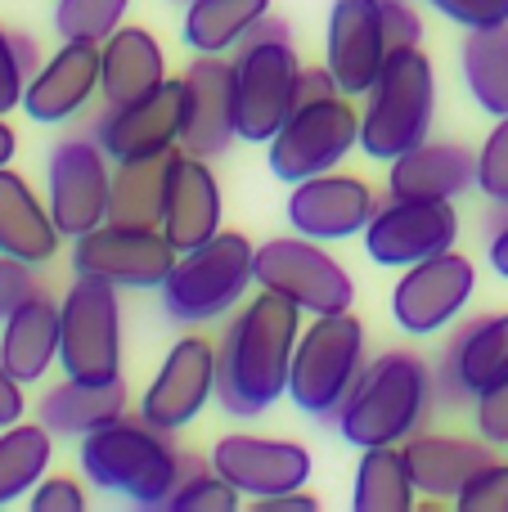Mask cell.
<instances>
[{
  "instance_id": "6da1fadb",
  "label": "cell",
  "mask_w": 508,
  "mask_h": 512,
  "mask_svg": "<svg viewBox=\"0 0 508 512\" xmlns=\"http://www.w3.org/2000/svg\"><path fill=\"white\" fill-rule=\"evenodd\" d=\"M302 315V306L261 288L230 319L221 337V360H216V405L230 418H261L279 396H288Z\"/></svg>"
},
{
  "instance_id": "7a4b0ae2",
  "label": "cell",
  "mask_w": 508,
  "mask_h": 512,
  "mask_svg": "<svg viewBox=\"0 0 508 512\" xmlns=\"http://www.w3.org/2000/svg\"><path fill=\"white\" fill-rule=\"evenodd\" d=\"M81 472L95 490L122 495L135 508H167L176 486L189 472L207 468L203 459L176 450L171 432L144 418H117L99 432L81 436Z\"/></svg>"
},
{
  "instance_id": "3957f363",
  "label": "cell",
  "mask_w": 508,
  "mask_h": 512,
  "mask_svg": "<svg viewBox=\"0 0 508 512\" xmlns=\"http://www.w3.org/2000/svg\"><path fill=\"white\" fill-rule=\"evenodd\" d=\"M432 400V369L410 351H387L365 364L356 387L347 391L333 427L356 450L405 445L419 432Z\"/></svg>"
},
{
  "instance_id": "277c9868",
  "label": "cell",
  "mask_w": 508,
  "mask_h": 512,
  "mask_svg": "<svg viewBox=\"0 0 508 512\" xmlns=\"http://www.w3.org/2000/svg\"><path fill=\"white\" fill-rule=\"evenodd\" d=\"M432 117H437V72L432 59L414 45V50H392L378 72V81L365 95V113H360V149L374 162H392L410 153L432 135Z\"/></svg>"
},
{
  "instance_id": "5b68a950",
  "label": "cell",
  "mask_w": 508,
  "mask_h": 512,
  "mask_svg": "<svg viewBox=\"0 0 508 512\" xmlns=\"http://www.w3.org/2000/svg\"><path fill=\"white\" fill-rule=\"evenodd\" d=\"M365 364V324L351 310L315 315V324L297 337L293 369H288V400L315 423H333Z\"/></svg>"
},
{
  "instance_id": "8992f818",
  "label": "cell",
  "mask_w": 508,
  "mask_h": 512,
  "mask_svg": "<svg viewBox=\"0 0 508 512\" xmlns=\"http://www.w3.org/2000/svg\"><path fill=\"white\" fill-rule=\"evenodd\" d=\"M252 261H257V248L239 230H221L203 248L180 252L176 270L158 288L167 319H176V324H212V319L230 315L257 283L252 279Z\"/></svg>"
},
{
  "instance_id": "52a82bcc",
  "label": "cell",
  "mask_w": 508,
  "mask_h": 512,
  "mask_svg": "<svg viewBox=\"0 0 508 512\" xmlns=\"http://www.w3.org/2000/svg\"><path fill=\"white\" fill-rule=\"evenodd\" d=\"M113 283L77 274L59 301V364L63 378L113 382L122 378V301Z\"/></svg>"
},
{
  "instance_id": "ba28073f",
  "label": "cell",
  "mask_w": 508,
  "mask_h": 512,
  "mask_svg": "<svg viewBox=\"0 0 508 512\" xmlns=\"http://www.w3.org/2000/svg\"><path fill=\"white\" fill-rule=\"evenodd\" d=\"M252 279L257 288H270L302 306L306 315H342L356 301V283H351L347 265L338 256L324 252L320 239H266L252 261Z\"/></svg>"
},
{
  "instance_id": "9c48e42d",
  "label": "cell",
  "mask_w": 508,
  "mask_h": 512,
  "mask_svg": "<svg viewBox=\"0 0 508 512\" xmlns=\"http://www.w3.org/2000/svg\"><path fill=\"white\" fill-rule=\"evenodd\" d=\"M356 144H360L356 104H351V95H333L320 99V104H297L288 113V122L275 131V140L266 144V158L275 180L297 185V180H311L320 171H333Z\"/></svg>"
},
{
  "instance_id": "30bf717a",
  "label": "cell",
  "mask_w": 508,
  "mask_h": 512,
  "mask_svg": "<svg viewBox=\"0 0 508 512\" xmlns=\"http://www.w3.org/2000/svg\"><path fill=\"white\" fill-rule=\"evenodd\" d=\"M234 99H239V140L270 144L297 108V63L293 41H243L234 50Z\"/></svg>"
},
{
  "instance_id": "8fae6325",
  "label": "cell",
  "mask_w": 508,
  "mask_h": 512,
  "mask_svg": "<svg viewBox=\"0 0 508 512\" xmlns=\"http://www.w3.org/2000/svg\"><path fill=\"white\" fill-rule=\"evenodd\" d=\"M95 135H63L45 162V203L63 239H81L108 221L113 167Z\"/></svg>"
},
{
  "instance_id": "7c38bea8",
  "label": "cell",
  "mask_w": 508,
  "mask_h": 512,
  "mask_svg": "<svg viewBox=\"0 0 508 512\" xmlns=\"http://www.w3.org/2000/svg\"><path fill=\"white\" fill-rule=\"evenodd\" d=\"M185 122H189V86L185 77H167L158 90L131 99V104H104L90 135L113 162H135L180 149Z\"/></svg>"
},
{
  "instance_id": "4fadbf2b",
  "label": "cell",
  "mask_w": 508,
  "mask_h": 512,
  "mask_svg": "<svg viewBox=\"0 0 508 512\" xmlns=\"http://www.w3.org/2000/svg\"><path fill=\"white\" fill-rule=\"evenodd\" d=\"M180 252L162 230L144 225H95L90 234L72 239V274L104 279L113 288H162L176 270Z\"/></svg>"
},
{
  "instance_id": "5bb4252c",
  "label": "cell",
  "mask_w": 508,
  "mask_h": 512,
  "mask_svg": "<svg viewBox=\"0 0 508 512\" xmlns=\"http://www.w3.org/2000/svg\"><path fill=\"white\" fill-rule=\"evenodd\" d=\"M477 292V265L455 248L428 256V261L405 265V274L392 288V319L414 337L441 333L468 310Z\"/></svg>"
},
{
  "instance_id": "9a60e30c",
  "label": "cell",
  "mask_w": 508,
  "mask_h": 512,
  "mask_svg": "<svg viewBox=\"0 0 508 512\" xmlns=\"http://www.w3.org/2000/svg\"><path fill=\"white\" fill-rule=\"evenodd\" d=\"M455 239L459 212L450 198H387L365 225V252L392 270L455 248Z\"/></svg>"
},
{
  "instance_id": "2e32d148",
  "label": "cell",
  "mask_w": 508,
  "mask_h": 512,
  "mask_svg": "<svg viewBox=\"0 0 508 512\" xmlns=\"http://www.w3.org/2000/svg\"><path fill=\"white\" fill-rule=\"evenodd\" d=\"M216 360L221 346L207 337H180L167 351V360L158 364L153 382L144 387L140 418L162 432L176 436L180 427H189L207 409V400L216 396Z\"/></svg>"
},
{
  "instance_id": "e0dca14e",
  "label": "cell",
  "mask_w": 508,
  "mask_h": 512,
  "mask_svg": "<svg viewBox=\"0 0 508 512\" xmlns=\"http://www.w3.org/2000/svg\"><path fill=\"white\" fill-rule=\"evenodd\" d=\"M508 378V310L504 315H473L455 328L437 373H432V400L446 409L468 405L495 382Z\"/></svg>"
},
{
  "instance_id": "ac0fdd59",
  "label": "cell",
  "mask_w": 508,
  "mask_h": 512,
  "mask_svg": "<svg viewBox=\"0 0 508 512\" xmlns=\"http://www.w3.org/2000/svg\"><path fill=\"white\" fill-rule=\"evenodd\" d=\"M207 463L248 499L302 490L311 481V450L302 441H275V436H252V432L221 436L212 445V454H207Z\"/></svg>"
},
{
  "instance_id": "d6986e66",
  "label": "cell",
  "mask_w": 508,
  "mask_h": 512,
  "mask_svg": "<svg viewBox=\"0 0 508 512\" xmlns=\"http://www.w3.org/2000/svg\"><path fill=\"white\" fill-rule=\"evenodd\" d=\"M374 212V185L360 176H342V171H320L311 180H297L293 194H288V225L320 243L365 234Z\"/></svg>"
},
{
  "instance_id": "ffe728a7",
  "label": "cell",
  "mask_w": 508,
  "mask_h": 512,
  "mask_svg": "<svg viewBox=\"0 0 508 512\" xmlns=\"http://www.w3.org/2000/svg\"><path fill=\"white\" fill-rule=\"evenodd\" d=\"M189 122L180 149L194 158H221L239 140V99H234V63L225 54H198L185 68Z\"/></svg>"
},
{
  "instance_id": "44dd1931",
  "label": "cell",
  "mask_w": 508,
  "mask_h": 512,
  "mask_svg": "<svg viewBox=\"0 0 508 512\" xmlns=\"http://www.w3.org/2000/svg\"><path fill=\"white\" fill-rule=\"evenodd\" d=\"M99 72H104V50L95 41H63L27 81L23 113L41 126L72 122L90 104V95H99Z\"/></svg>"
},
{
  "instance_id": "7402d4cb",
  "label": "cell",
  "mask_w": 508,
  "mask_h": 512,
  "mask_svg": "<svg viewBox=\"0 0 508 512\" xmlns=\"http://www.w3.org/2000/svg\"><path fill=\"white\" fill-rule=\"evenodd\" d=\"M387 32L378 0H333L329 9V72L342 95H369L387 63Z\"/></svg>"
},
{
  "instance_id": "603a6c76",
  "label": "cell",
  "mask_w": 508,
  "mask_h": 512,
  "mask_svg": "<svg viewBox=\"0 0 508 512\" xmlns=\"http://www.w3.org/2000/svg\"><path fill=\"white\" fill-rule=\"evenodd\" d=\"M221 185L207 158L176 149L171 153V185H167V216H162V234L176 243V252L203 248L207 239L221 234Z\"/></svg>"
},
{
  "instance_id": "cb8c5ba5",
  "label": "cell",
  "mask_w": 508,
  "mask_h": 512,
  "mask_svg": "<svg viewBox=\"0 0 508 512\" xmlns=\"http://www.w3.org/2000/svg\"><path fill=\"white\" fill-rule=\"evenodd\" d=\"M477 189V153L455 140H423L410 153L392 158L387 194L392 198H464Z\"/></svg>"
},
{
  "instance_id": "d4e9b609",
  "label": "cell",
  "mask_w": 508,
  "mask_h": 512,
  "mask_svg": "<svg viewBox=\"0 0 508 512\" xmlns=\"http://www.w3.org/2000/svg\"><path fill=\"white\" fill-rule=\"evenodd\" d=\"M401 450H405V459H410L419 495H428L432 504H437V499H450V504H455L464 481L473 477L477 468H486L491 459H500L495 445L482 441V436L468 441V436H446V432H414Z\"/></svg>"
},
{
  "instance_id": "484cf974",
  "label": "cell",
  "mask_w": 508,
  "mask_h": 512,
  "mask_svg": "<svg viewBox=\"0 0 508 512\" xmlns=\"http://www.w3.org/2000/svg\"><path fill=\"white\" fill-rule=\"evenodd\" d=\"M126 391L122 378L113 382H54L41 400H36V423H45L54 436H68V441H81V436L99 432V427L126 418Z\"/></svg>"
},
{
  "instance_id": "4316f807",
  "label": "cell",
  "mask_w": 508,
  "mask_h": 512,
  "mask_svg": "<svg viewBox=\"0 0 508 512\" xmlns=\"http://www.w3.org/2000/svg\"><path fill=\"white\" fill-rule=\"evenodd\" d=\"M63 234L50 216V203L14 167H0V252L23 256L32 265L54 261Z\"/></svg>"
},
{
  "instance_id": "83f0119b",
  "label": "cell",
  "mask_w": 508,
  "mask_h": 512,
  "mask_svg": "<svg viewBox=\"0 0 508 512\" xmlns=\"http://www.w3.org/2000/svg\"><path fill=\"white\" fill-rule=\"evenodd\" d=\"M104 72H99V95L104 104H131L167 81V54L158 36L135 23H122L104 45Z\"/></svg>"
},
{
  "instance_id": "f1b7e54d",
  "label": "cell",
  "mask_w": 508,
  "mask_h": 512,
  "mask_svg": "<svg viewBox=\"0 0 508 512\" xmlns=\"http://www.w3.org/2000/svg\"><path fill=\"white\" fill-rule=\"evenodd\" d=\"M0 360L18 382H41L59 360V306L45 292L27 297L14 315L0 324Z\"/></svg>"
},
{
  "instance_id": "f546056e",
  "label": "cell",
  "mask_w": 508,
  "mask_h": 512,
  "mask_svg": "<svg viewBox=\"0 0 508 512\" xmlns=\"http://www.w3.org/2000/svg\"><path fill=\"white\" fill-rule=\"evenodd\" d=\"M171 153H176V149H171ZM171 153H162V158L113 162L108 221H113V225H144V230H162V216H167V185H171Z\"/></svg>"
},
{
  "instance_id": "4dcf8cb0",
  "label": "cell",
  "mask_w": 508,
  "mask_h": 512,
  "mask_svg": "<svg viewBox=\"0 0 508 512\" xmlns=\"http://www.w3.org/2000/svg\"><path fill=\"white\" fill-rule=\"evenodd\" d=\"M270 14V0H189L180 36L194 54H234Z\"/></svg>"
},
{
  "instance_id": "1f68e13d",
  "label": "cell",
  "mask_w": 508,
  "mask_h": 512,
  "mask_svg": "<svg viewBox=\"0 0 508 512\" xmlns=\"http://www.w3.org/2000/svg\"><path fill=\"white\" fill-rule=\"evenodd\" d=\"M419 499L410 459L401 445H374L360 454L356 490H351V508L356 512H410Z\"/></svg>"
},
{
  "instance_id": "d6a6232c",
  "label": "cell",
  "mask_w": 508,
  "mask_h": 512,
  "mask_svg": "<svg viewBox=\"0 0 508 512\" xmlns=\"http://www.w3.org/2000/svg\"><path fill=\"white\" fill-rule=\"evenodd\" d=\"M459 63H464L468 95L477 99V108H486L491 117H508V23L464 32Z\"/></svg>"
},
{
  "instance_id": "836d02e7",
  "label": "cell",
  "mask_w": 508,
  "mask_h": 512,
  "mask_svg": "<svg viewBox=\"0 0 508 512\" xmlns=\"http://www.w3.org/2000/svg\"><path fill=\"white\" fill-rule=\"evenodd\" d=\"M54 459V432L45 423L0 427V508L41 486Z\"/></svg>"
},
{
  "instance_id": "e575fe53",
  "label": "cell",
  "mask_w": 508,
  "mask_h": 512,
  "mask_svg": "<svg viewBox=\"0 0 508 512\" xmlns=\"http://www.w3.org/2000/svg\"><path fill=\"white\" fill-rule=\"evenodd\" d=\"M131 0H54V32L59 41H95L104 45L122 27Z\"/></svg>"
},
{
  "instance_id": "d590c367",
  "label": "cell",
  "mask_w": 508,
  "mask_h": 512,
  "mask_svg": "<svg viewBox=\"0 0 508 512\" xmlns=\"http://www.w3.org/2000/svg\"><path fill=\"white\" fill-rule=\"evenodd\" d=\"M239 504H243V495L212 468V463L189 472V477L176 486V495L167 499L171 512H234Z\"/></svg>"
},
{
  "instance_id": "8d00e7d4",
  "label": "cell",
  "mask_w": 508,
  "mask_h": 512,
  "mask_svg": "<svg viewBox=\"0 0 508 512\" xmlns=\"http://www.w3.org/2000/svg\"><path fill=\"white\" fill-rule=\"evenodd\" d=\"M477 189L486 203H508V117H495L477 149Z\"/></svg>"
},
{
  "instance_id": "74e56055",
  "label": "cell",
  "mask_w": 508,
  "mask_h": 512,
  "mask_svg": "<svg viewBox=\"0 0 508 512\" xmlns=\"http://www.w3.org/2000/svg\"><path fill=\"white\" fill-rule=\"evenodd\" d=\"M459 512H508V459H491L455 495Z\"/></svg>"
},
{
  "instance_id": "f35d334b",
  "label": "cell",
  "mask_w": 508,
  "mask_h": 512,
  "mask_svg": "<svg viewBox=\"0 0 508 512\" xmlns=\"http://www.w3.org/2000/svg\"><path fill=\"white\" fill-rule=\"evenodd\" d=\"M36 292H41L36 265L23 261V256L0 252V324H5V319L14 315V310L23 306L27 297H36Z\"/></svg>"
},
{
  "instance_id": "ab89813d",
  "label": "cell",
  "mask_w": 508,
  "mask_h": 512,
  "mask_svg": "<svg viewBox=\"0 0 508 512\" xmlns=\"http://www.w3.org/2000/svg\"><path fill=\"white\" fill-rule=\"evenodd\" d=\"M473 423H477V436L491 441L495 450L508 445V378L495 382L491 391H482V396L473 400Z\"/></svg>"
},
{
  "instance_id": "60d3db41",
  "label": "cell",
  "mask_w": 508,
  "mask_h": 512,
  "mask_svg": "<svg viewBox=\"0 0 508 512\" xmlns=\"http://www.w3.org/2000/svg\"><path fill=\"white\" fill-rule=\"evenodd\" d=\"M428 5L437 9V14H446L450 23H459L464 32L508 23V0H428Z\"/></svg>"
},
{
  "instance_id": "b9f144b4",
  "label": "cell",
  "mask_w": 508,
  "mask_h": 512,
  "mask_svg": "<svg viewBox=\"0 0 508 512\" xmlns=\"http://www.w3.org/2000/svg\"><path fill=\"white\" fill-rule=\"evenodd\" d=\"M86 508V490L72 477H41L32 490V512H81Z\"/></svg>"
},
{
  "instance_id": "7bdbcfd3",
  "label": "cell",
  "mask_w": 508,
  "mask_h": 512,
  "mask_svg": "<svg viewBox=\"0 0 508 512\" xmlns=\"http://www.w3.org/2000/svg\"><path fill=\"white\" fill-rule=\"evenodd\" d=\"M383 32L387 50H414L423 41V18L410 9V0H392V5H383Z\"/></svg>"
},
{
  "instance_id": "ee69618b",
  "label": "cell",
  "mask_w": 508,
  "mask_h": 512,
  "mask_svg": "<svg viewBox=\"0 0 508 512\" xmlns=\"http://www.w3.org/2000/svg\"><path fill=\"white\" fill-rule=\"evenodd\" d=\"M23 90H27V77L14 59V45H9V32L0 27V117L23 108Z\"/></svg>"
},
{
  "instance_id": "f6af8a7d",
  "label": "cell",
  "mask_w": 508,
  "mask_h": 512,
  "mask_svg": "<svg viewBox=\"0 0 508 512\" xmlns=\"http://www.w3.org/2000/svg\"><path fill=\"white\" fill-rule=\"evenodd\" d=\"M486 261L491 270L508 279V203H491V221H486Z\"/></svg>"
},
{
  "instance_id": "bcb514c9",
  "label": "cell",
  "mask_w": 508,
  "mask_h": 512,
  "mask_svg": "<svg viewBox=\"0 0 508 512\" xmlns=\"http://www.w3.org/2000/svg\"><path fill=\"white\" fill-rule=\"evenodd\" d=\"M333 95H342V86L329 72V63L302 68V77H297V104H320V99H333Z\"/></svg>"
},
{
  "instance_id": "7dc6e473",
  "label": "cell",
  "mask_w": 508,
  "mask_h": 512,
  "mask_svg": "<svg viewBox=\"0 0 508 512\" xmlns=\"http://www.w3.org/2000/svg\"><path fill=\"white\" fill-rule=\"evenodd\" d=\"M27 414V396H23V382L9 373V364L0 360V427H14L23 423Z\"/></svg>"
},
{
  "instance_id": "c3c4849f",
  "label": "cell",
  "mask_w": 508,
  "mask_h": 512,
  "mask_svg": "<svg viewBox=\"0 0 508 512\" xmlns=\"http://www.w3.org/2000/svg\"><path fill=\"white\" fill-rule=\"evenodd\" d=\"M257 512H315L320 499L315 495H302V490H284V495H266V499H252Z\"/></svg>"
},
{
  "instance_id": "681fc988",
  "label": "cell",
  "mask_w": 508,
  "mask_h": 512,
  "mask_svg": "<svg viewBox=\"0 0 508 512\" xmlns=\"http://www.w3.org/2000/svg\"><path fill=\"white\" fill-rule=\"evenodd\" d=\"M9 45H14V59H18V68H23V77L32 81L36 72H41V45H36V36H27V32H9Z\"/></svg>"
},
{
  "instance_id": "f907efd6",
  "label": "cell",
  "mask_w": 508,
  "mask_h": 512,
  "mask_svg": "<svg viewBox=\"0 0 508 512\" xmlns=\"http://www.w3.org/2000/svg\"><path fill=\"white\" fill-rule=\"evenodd\" d=\"M14 153H18V135H14V126L0 117V167H9V162H14Z\"/></svg>"
},
{
  "instance_id": "816d5d0a",
  "label": "cell",
  "mask_w": 508,
  "mask_h": 512,
  "mask_svg": "<svg viewBox=\"0 0 508 512\" xmlns=\"http://www.w3.org/2000/svg\"><path fill=\"white\" fill-rule=\"evenodd\" d=\"M378 5H392V0H378Z\"/></svg>"
},
{
  "instance_id": "f5cc1de1",
  "label": "cell",
  "mask_w": 508,
  "mask_h": 512,
  "mask_svg": "<svg viewBox=\"0 0 508 512\" xmlns=\"http://www.w3.org/2000/svg\"><path fill=\"white\" fill-rule=\"evenodd\" d=\"M185 5H189V0H185Z\"/></svg>"
}]
</instances>
